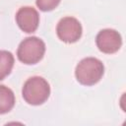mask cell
I'll use <instances>...</instances> for the list:
<instances>
[{"label": "cell", "mask_w": 126, "mask_h": 126, "mask_svg": "<svg viewBox=\"0 0 126 126\" xmlns=\"http://www.w3.org/2000/svg\"><path fill=\"white\" fill-rule=\"evenodd\" d=\"M44 52L45 43L43 40L36 36H29L20 43L17 50V56L24 64L32 65L39 62Z\"/></svg>", "instance_id": "obj_3"}, {"label": "cell", "mask_w": 126, "mask_h": 126, "mask_svg": "<svg viewBox=\"0 0 126 126\" xmlns=\"http://www.w3.org/2000/svg\"><path fill=\"white\" fill-rule=\"evenodd\" d=\"M16 22L19 28L28 33L36 31L39 24V15L33 7L25 6L18 10L16 14Z\"/></svg>", "instance_id": "obj_6"}, {"label": "cell", "mask_w": 126, "mask_h": 126, "mask_svg": "<svg viewBox=\"0 0 126 126\" xmlns=\"http://www.w3.org/2000/svg\"><path fill=\"white\" fill-rule=\"evenodd\" d=\"M81 23L74 17L62 18L56 27V32L58 37L67 43H73L80 39L82 35Z\"/></svg>", "instance_id": "obj_4"}, {"label": "cell", "mask_w": 126, "mask_h": 126, "mask_svg": "<svg viewBox=\"0 0 126 126\" xmlns=\"http://www.w3.org/2000/svg\"><path fill=\"white\" fill-rule=\"evenodd\" d=\"M61 0H36V6L39 8V10L43 11V12H47V11H51L53 9H55Z\"/></svg>", "instance_id": "obj_9"}, {"label": "cell", "mask_w": 126, "mask_h": 126, "mask_svg": "<svg viewBox=\"0 0 126 126\" xmlns=\"http://www.w3.org/2000/svg\"><path fill=\"white\" fill-rule=\"evenodd\" d=\"M14 105L15 94L13 91L4 85H0V114L8 113Z\"/></svg>", "instance_id": "obj_7"}, {"label": "cell", "mask_w": 126, "mask_h": 126, "mask_svg": "<svg viewBox=\"0 0 126 126\" xmlns=\"http://www.w3.org/2000/svg\"><path fill=\"white\" fill-rule=\"evenodd\" d=\"M104 73V66L100 60L94 57L82 59L76 66L75 76L78 82L85 86L96 84Z\"/></svg>", "instance_id": "obj_1"}, {"label": "cell", "mask_w": 126, "mask_h": 126, "mask_svg": "<svg viewBox=\"0 0 126 126\" xmlns=\"http://www.w3.org/2000/svg\"><path fill=\"white\" fill-rule=\"evenodd\" d=\"M96 45L98 49L107 54L117 52L122 45V38L118 32L112 29L101 30L96 35Z\"/></svg>", "instance_id": "obj_5"}, {"label": "cell", "mask_w": 126, "mask_h": 126, "mask_svg": "<svg viewBox=\"0 0 126 126\" xmlns=\"http://www.w3.org/2000/svg\"><path fill=\"white\" fill-rule=\"evenodd\" d=\"M22 94L24 99L32 105H39L47 100L50 94L48 82L39 76H33L24 84Z\"/></svg>", "instance_id": "obj_2"}, {"label": "cell", "mask_w": 126, "mask_h": 126, "mask_svg": "<svg viewBox=\"0 0 126 126\" xmlns=\"http://www.w3.org/2000/svg\"><path fill=\"white\" fill-rule=\"evenodd\" d=\"M14 66V56L10 51L0 50V81L5 79Z\"/></svg>", "instance_id": "obj_8"}]
</instances>
